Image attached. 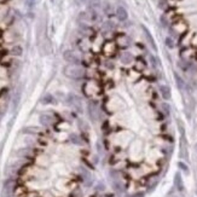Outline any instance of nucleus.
I'll use <instances>...</instances> for the list:
<instances>
[{"label": "nucleus", "mask_w": 197, "mask_h": 197, "mask_svg": "<svg viewBox=\"0 0 197 197\" xmlns=\"http://www.w3.org/2000/svg\"><path fill=\"white\" fill-rule=\"evenodd\" d=\"M63 74L67 77L71 79V80H79L82 79L85 75V70L81 68L80 65H73V64H68L63 68Z\"/></svg>", "instance_id": "nucleus-1"}, {"label": "nucleus", "mask_w": 197, "mask_h": 197, "mask_svg": "<svg viewBox=\"0 0 197 197\" xmlns=\"http://www.w3.org/2000/svg\"><path fill=\"white\" fill-rule=\"evenodd\" d=\"M63 58H64L65 62H68L69 64H73V65H80L81 64V58L71 50H67V51L63 52Z\"/></svg>", "instance_id": "nucleus-2"}, {"label": "nucleus", "mask_w": 197, "mask_h": 197, "mask_svg": "<svg viewBox=\"0 0 197 197\" xmlns=\"http://www.w3.org/2000/svg\"><path fill=\"white\" fill-rule=\"evenodd\" d=\"M67 101H68V104L71 105L77 112H82V103H81V98L77 97L76 94L74 93H69L68 97H67Z\"/></svg>", "instance_id": "nucleus-3"}, {"label": "nucleus", "mask_w": 197, "mask_h": 197, "mask_svg": "<svg viewBox=\"0 0 197 197\" xmlns=\"http://www.w3.org/2000/svg\"><path fill=\"white\" fill-rule=\"evenodd\" d=\"M87 111H88V116L90 119L96 122L98 120V114H99V110H98V104L96 101H91L90 103L87 104Z\"/></svg>", "instance_id": "nucleus-4"}, {"label": "nucleus", "mask_w": 197, "mask_h": 197, "mask_svg": "<svg viewBox=\"0 0 197 197\" xmlns=\"http://www.w3.org/2000/svg\"><path fill=\"white\" fill-rule=\"evenodd\" d=\"M15 190V181L12 179H8L3 185V197H11Z\"/></svg>", "instance_id": "nucleus-5"}, {"label": "nucleus", "mask_w": 197, "mask_h": 197, "mask_svg": "<svg viewBox=\"0 0 197 197\" xmlns=\"http://www.w3.org/2000/svg\"><path fill=\"white\" fill-rule=\"evenodd\" d=\"M115 15H116V17H117V19H119L120 22H125V21H127V18H128V12H127V10L125 9V8H122V6H117V8H116Z\"/></svg>", "instance_id": "nucleus-6"}, {"label": "nucleus", "mask_w": 197, "mask_h": 197, "mask_svg": "<svg viewBox=\"0 0 197 197\" xmlns=\"http://www.w3.org/2000/svg\"><path fill=\"white\" fill-rule=\"evenodd\" d=\"M39 122L43 126L47 127V126H51L52 123H53V117H52L51 115H49V114H41L39 116Z\"/></svg>", "instance_id": "nucleus-7"}, {"label": "nucleus", "mask_w": 197, "mask_h": 197, "mask_svg": "<svg viewBox=\"0 0 197 197\" xmlns=\"http://www.w3.org/2000/svg\"><path fill=\"white\" fill-rule=\"evenodd\" d=\"M120 60L122 62V64L128 65V64H131L133 62V56L129 52H122L120 56Z\"/></svg>", "instance_id": "nucleus-8"}, {"label": "nucleus", "mask_w": 197, "mask_h": 197, "mask_svg": "<svg viewBox=\"0 0 197 197\" xmlns=\"http://www.w3.org/2000/svg\"><path fill=\"white\" fill-rule=\"evenodd\" d=\"M160 93L161 96L163 97V99H166V101H168L169 98H171V88L168 87V86L166 85H161L160 86Z\"/></svg>", "instance_id": "nucleus-9"}, {"label": "nucleus", "mask_w": 197, "mask_h": 197, "mask_svg": "<svg viewBox=\"0 0 197 197\" xmlns=\"http://www.w3.org/2000/svg\"><path fill=\"white\" fill-rule=\"evenodd\" d=\"M21 93H22V87H18V90L16 91L15 96H13V99H12V109L13 110L17 108L18 103L21 101Z\"/></svg>", "instance_id": "nucleus-10"}, {"label": "nucleus", "mask_w": 197, "mask_h": 197, "mask_svg": "<svg viewBox=\"0 0 197 197\" xmlns=\"http://www.w3.org/2000/svg\"><path fill=\"white\" fill-rule=\"evenodd\" d=\"M22 132L26 134H38L41 132V129H40V127H36V126H28V127H24L22 129Z\"/></svg>", "instance_id": "nucleus-11"}, {"label": "nucleus", "mask_w": 197, "mask_h": 197, "mask_svg": "<svg viewBox=\"0 0 197 197\" xmlns=\"http://www.w3.org/2000/svg\"><path fill=\"white\" fill-rule=\"evenodd\" d=\"M69 139H70V142L73 143V144H75V145H81V143H82V139L81 137L76 134V133H71L70 136H69Z\"/></svg>", "instance_id": "nucleus-12"}, {"label": "nucleus", "mask_w": 197, "mask_h": 197, "mask_svg": "<svg viewBox=\"0 0 197 197\" xmlns=\"http://www.w3.org/2000/svg\"><path fill=\"white\" fill-rule=\"evenodd\" d=\"M11 54L12 56H17V57H19V56H22V53H23V49L19 46V45H15L12 49H11Z\"/></svg>", "instance_id": "nucleus-13"}, {"label": "nucleus", "mask_w": 197, "mask_h": 197, "mask_svg": "<svg viewBox=\"0 0 197 197\" xmlns=\"http://www.w3.org/2000/svg\"><path fill=\"white\" fill-rule=\"evenodd\" d=\"M142 28H143V30H144V34H145L146 40H148V41H149V44H150V45H151V46L154 47V50H156V46H155L154 39H153V36L150 35V33H149V30H148V29H146V28H145L144 26L142 27Z\"/></svg>", "instance_id": "nucleus-14"}, {"label": "nucleus", "mask_w": 197, "mask_h": 197, "mask_svg": "<svg viewBox=\"0 0 197 197\" xmlns=\"http://www.w3.org/2000/svg\"><path fill=\"white\" fill-rule=\"evenodd\" d=\"M41 102H43V104H52L54 102V98H53V96L51 93H46L43 97Z\"/></svg>", "instance_id": "nucleus-15"}, {"label": "nucleus", "mask_w": 197, "mask_h": 197, "mask_svg": "<svg viewBox=\"0 0 197 197\" xmlns=\"http://www.w3.org/2000/svg\"><path fill=\"white\" fill-rule=\"evenodd\" d=\"M175 184H177V186H178V189H179L180 191H183V190H184V185H183L181 178H179V174H177V175H175Z\"/></svg>", "instance_id": "nucleus-16"}, {"label": "nucleus", "mask_w": 197, "mask_h": 197, "mask_svg": "<svg viewBox=\"0 0 197 197\" xmlns=\"http://www.w3.org/2000/svg\"><path fill=\"white\" fill-rule=\"evenodd\" d=\"M179 167H180V168H181V169H183V171L185 172V173H188V171H189V169H188V167H186V166H185L184 163H181V162H180V163H179Z\"/></svg>", "instance_id": "nucleus-17"}, {"label": "nucleus", "mask_w": 197, "mask_h": 197, "mask_svg": "<svg viewBox=\"0 0 197 197\" xmlns=\"http://www.w3.org/2000/svg\"><path fill=\"white\" fill-rule=\"evenodd\" d=\"M166 43H167V46H168V47H173V46H174L173 41H172V40H169V39H167V40H166Z\"/></svg>", "instance_id": "nucleus-18"}, {"label": "nucleus", "mask_w": 197, "mask_h": 197, "mask_svg": "<svg viewBox=\"0 0 197 197\" xmlns=\"http://www.w3.org/2000/svg\"><path fill=\"white\" fill-rule=\"evenodd\" d=\"M132 197H143V195H140V194H136V195H133Z\"/></svg>", "instance_id": "nucleus-19"}, {"label": "nucleus", "mask_w": 197, "mask_h": 197, "mask_svg": "<svg viewBox=\"0 0 197 197\" xmlns=\"http://www.w3.org/2000/svg\"><path fill=\"white\" fill-rule=\"evenodd\" d=\"M54 1H56V0H51V3H54Z\"/></svg>", "instance_id": "nucleus-20"}]
</instances>
